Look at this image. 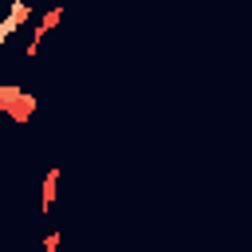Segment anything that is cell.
Here are the masks:
<instances>
[{
	"label": "cell",
	"instance_id": "cell-1",
	"mask_svg": "<svg viewBox=\"0 0 252 252\" xmlns=\"http://www.w3.org/2000/svg\"><path fill=\"white\" fill-rule=\"evenodd\" d=\"M28 20H32V4L16 0V4L8 8V16L0 20V47H8V43H12V35H16V32H20Z\"/></svg>",
	"mask_w": 252,
	"mask_h": 252
}]
</instances>
